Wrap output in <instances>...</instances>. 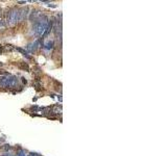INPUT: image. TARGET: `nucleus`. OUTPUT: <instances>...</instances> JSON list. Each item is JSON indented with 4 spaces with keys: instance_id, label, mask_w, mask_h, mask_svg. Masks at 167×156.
Returning a JSON list of instances; mask_svg holds the SVG:
<instances>
[{
    "instance_id": "obj_1",
    "label": "nucleus",
    "mask_w": 167,
    "mask_h": 156,
    "mask_svg": "<svg viewBox=\"0 0 167 156\" xmlns=\"http://www.w3.org/2000/svg\"><path fill=\"white\" fill-rule=\"evenodd\" d=\"M48 21L49 20H48L47 16H46V15H43V16H42L38 21L34 23L33 29H31L33 35H35L37 36H40L43 35L44 31H45L46 26H47Z\"/></svg>"
},
{
    "instance_id": "obj_2",
    "label": "nucleus",
    "mask_w": 167,
    "mask_h": 156,
    "mask_svg": "<svg viewBox=\"0 0 167 156\" xmlns=\"http://www.w3.org/2000/svg\"><path fill=\"white\" fill-rule=\"evenodd\" d=\"M4 22L7 26H15L19 22V8L17 7H12L7 9L4 16Z\"/></svg>"
},
{
    "instance_id": "obj_3",
    "label": "nucleus",
    "mask_w": 167,
    "mask_h": 156,
    "mask_svg": "<svg viewBox=\"0 0 167 156\" xmlns=\"http://www.w3.org/2000/svg\"><path fill=\"white\" fill-rule=\"evenodd\" d=\"M19 83L18 78L14 75L9 76H0V86L5 89H16Z\"/></svg>"
},
{
    "instance_id": "obj_4",
    "label": "nucleus",
    "mask_w": 167,
    "mask_h": 156,
    "mask_svg": "<svg viewBox=\"0 0 167 156\" xmlns=\"http://www.w3.org/2000/svg\"><path fill=\"white\" fill-rule=\"evenodd\" d=\"M42 46H43V40L39 39V40H37L35 43L29 44V45L27 46V50L30 53H33V52H36V51L38 50L40 47H42Z\"/></svg>"
},
{
    "instance_id": "obj_5",
    "label": "nucleus",
    "mask_w": 167,
    "mask_h": 156,
    "mask_svg": "<svg viewBox=\"0 0 167 156\" xmlns=\"http://www.w3.org/2000/svg\"><path fill=\"white\" fill-rule=\"evenodd\" d=\"M28 7L25 6V7H22V8H19V22H23L27 19L28 17Z\"/></svg>"
},
{
    "instance_id": "obj_6",
    "label": "nucleus",
    "mask_w": 167,
    "mask_h": 156,
    "mask_svg": "<svg viewBox=\"0 0 167 156\" xmlns=\"http://www.w3.org/2000/svg\"><path fill=\"white\" fill-rule=\"evenodd\" d=\"M43 13L42 12H40V11H38V9H35V11H33L30 13V16H29V20H30L31 22H37L39 20V19L41 18L42 16H43Z\"/></svg>"
},
{
    "instance_id": "obj_7",
    "label": "nucleus",
    "mask_w": 167,
    "mask_h": 156,
    "mask_svg": "<svg viewBox=\"0 0 167 156\" xmlns=\"http://www.w3.org/2000/svg\"><path fill=\"white\" fill-rule=\"evenodd\" d=\"M52 26H53L52 21H48L47 26H46V28H45V31H44V33H43V38H46L47 36H49V33H50L51 30H52Z\"/></svg>"
},
{
    "instance_id": "obj_8",
    "label": "nucleus",
    "mask_w": 167,
    "mask_h": 156,
    "mask_svg": "<svg viewBox=\"0 0 167 156\" xmlns=\"http://www.w3.org/2000/svg\"><path fill=\"white\" fill-rule=\"evenodd\" d=\"M16 50H17V51H19V52H21L22 54L24 55V56H25L26 58H27V59H30V58H31V57H30V56H29V55H28L27 51L23 50V49H22V48H16Z\"/></svg>"
},
{
    "instance_id": "obj_9",
    "label": "nucleus",
    "mask_w": 167,
    "mask_h": 156,
    "mask_svg": "<svg viewBox=\"0 0 167 156\" xmlns=\"http://www.w3.org/2000/svg\"><path fill=\"white\" fill-rule=\"evenodd\" d=\"M45 48L46 50H50V49H52L53 48V42L52 41H49V42H47L46 43V45H45Z\"/></svg>"
},
{
    "instance_id": "obj_10",
    "label": "nucleus",
    "mask_w": 167,
    "mask_h": 156,
    "mask_svg": "<svg viewBox=\"0 0 167 156\" xmlns=\"http://www.w3.org/2000/svg\"><path fill=\"white\" fill-rule=\"evenodd\" d=\"M3 27V21H2V11L1 7H0V28Z\"/></svg>"
},
{
    "instance_id": "obj_11",
    "label": "nucleus",
    "mask_w": 167,
    "mask_h": 156,
    "mask_svg": "<svg viewBox=\"0 0 167 156\" xmlns=\"http://www.w3.org/2000/svg\"><path fill=\"white\" fill-rule=\"evenodd\" d=\"M3 149H4V150H6V151H9V150H12V149H13V148H12L9 145H4Z\"/></svg>"
},
{
    "instance_id": "obj_12",
    "label": "nucleus",
    "mask_w": 167,
    "mask_h": 156,
    "mask_svg": "<svg viewBox=\"0 0 167 156\" xmlns=\"http://www.w3.org/2000/svg\"><path fill=\"white\" fill-rule=\"evenodd\" d=\"M30 156H42V155H39L38 153H34V152H31V153H30Z\"/></svg>"
},
{
    "instance_id": "obj_13",
    "label": "nucleus",
    "mask_w": 167,
    "mask_h": 156,
    "mask_svg": "<svg viewBox=\"0 0 167 156\" xmlns=\"http://www.w3.org/2000/svg\"><path fill=\"white\" fill-rule=\"evenodd\" d=\"M2 156H14V155H12V154H9V153H6V154H3Z\"/></svg>"
},
{
    "instance_id": "obj_14",
    "label": "nucleus",
    "mask_w": 167,
    "mask_h": 156,
    "mask_svg": "<svg viewBox=\"0 0 167 156\" xmlns=\"http://www.w3.org/2000/svg\"><path fill=\"white\" fill-rule=\"evenodd\" d=\"M18 3L19 4H23V3H26V1H19Z\"/></svg>"
}]
</instances>
